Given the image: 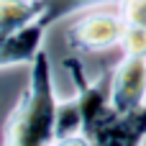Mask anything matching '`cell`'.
<instances>
[{
	"instance_id": "obj_1",
	"label": "cell",
	"mask_w": 146,
	"mask_h": 146,
	"mask_svg": "<svg viewBox=\"0 0 146 146\" xmlns=\"http://www.w3.org/2000/svg\"><path fill=\"white\" fill-rule=\"evenodd\" d=\"M56 113L59 98L54 87L51 56L46 49L28 67V85L18 98V105L10 110L3 141L8 146H49L56 141Z\"/></svg>"
},
{
	"instance_id": "obj_2",
	"label": "cell",
	"mask_w": 146,
	"mask_h": 146,
	"mask_svg": "<svg viewBox=\"0 0 146 146\" xmlns=\"http://www.w3.org/2000/svg\"><path fill=\"white\" fill-rule=\"evenodd\" d=\"M126 18L118 8L113 5H95L87 10H80V15L69 23L64 38L72 51L80 54H98L121 46L123 33H126Z\"/></svg>"
},
{
	"instance_id": "obj_3",
	"label": "cell",
	"mask_w": 146,
	"mask_h": 146,
	"mask_svg": "<svg viewBox=\"0 0 146 146\" xmlns=\"http://www.w3.org/2000/svg\"><path fill=\"white\" fill-rule=\"evenodd\" d=\"M62 15L49 8L46 13H41L38 18H33L31 23L10 31V33H3V41H0V67L3 69H13V67H31L33 59L41 54L44 49V38H46V31L49 26H54Z\"/></svg>"
},
{
	"instance_id": "obj_4",
	"label": "cell",
	"mask_w": 146,
	"mask_h": 146,
	"mask_svg": "<svg viewBox=\"0 0 146 146\" xmlns=\"http://www.w3.org/2000/svg\"><path fill=\"white\" fill-rule=\"evenodd\" d=\"M146 103V56L123 54L110 72V105L115 113H128Z\"/></svg>"
},
{
	"instance_id": "obj_5",
	"label": "cell",
	"mask_w": 146,
	"mask_h": 146,
	"mask_svg": "<svg viewBox=\"0 0 146 146\" xmlns=\"http://www.w3.org/2000/svg\"><path fill=\"white\" fill-rule=\"evenodd\" d=\"M144 141H146V103L128 113H113L92 133V144L98 146H139Z\"/></svg>"
},
{
	"instance_id": "obj_6",
	"label": "cell",
	"mask_w": 146,
	"mask_h": 146,
	"mask_svg": "<svg viewBox=\"0 0 146 146\" xmlns=\"http://www.w3.org/2000/svg\"><path fill=\"white\" fill-rule=\"evenodd\" d=\"M54 144H90L85 133V115L80 108L77 95L59 100V113H56V141Z\"/></svg>"
},
{
	"instance_id": "obj_7",
	"label": "cell",
	"mask_w": 146,
	"mask_h": 146,
	"mask_svg": "<svg viewBox=\"0 0 146 146\" xmlns=\"http://www.w3.org/2000/svg\"><path fill=\"white\" fill-rule=\"evenodd\" d=\"M51 8V0H0V33H10Z\"/></svg>"
},
{
	"instance_id": "obj_8",
	"label": "cell",
	"mask_w": 146,
	"mask_h": 146,
	"mask_svg": "<svg viewBox=\"0 0 146 146\" xmlns=\"http://www.w3.org/2000/svg\"><path fill=\"white\" fill-rule=\"evenodd\" d=\"M121 49H123V54L146 56V28H144V26H126Z\"/></svg>"
},
{
	"instance_id": "obj_9",
	"label": "cell",
	"mask_w": 146,
	"mask_h": 146,
	"mask_svg": "<svg viewBox=\"0 0 146 146\" xmlns=\"http://www.w3.org/2000/svg\"><path fill=\"white\" fill-rule=\"evenodd\" d=\"M113 3H121V0H51V8L64 18L69 13H80V10H87L95 5H113Z\"/></svg>"
},
{
	"instance_id": "obj_10",
	"label": "cell",
	"mask_w": 146,
	"mask_h": 146,
	"mask_svg": "<svg viewBox=\"0 0 146 146\" xmlns=\"http://www.w3.org/2000/svg\"><path fill=\"white\" fill-rule=\"evenodd\" d=\"M118 8H121L128 26H144L146 28V0H121Z\"/></svg>"
}]
</instances>
